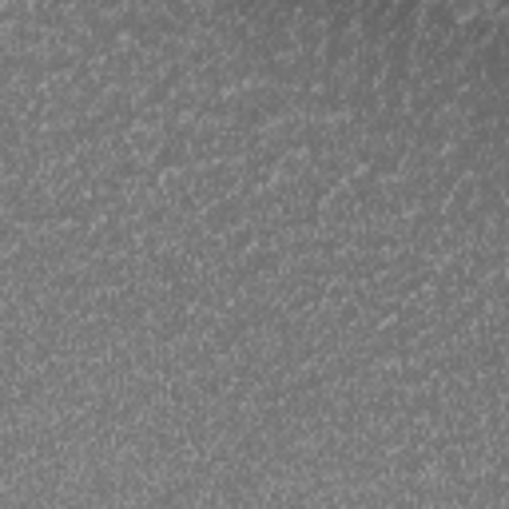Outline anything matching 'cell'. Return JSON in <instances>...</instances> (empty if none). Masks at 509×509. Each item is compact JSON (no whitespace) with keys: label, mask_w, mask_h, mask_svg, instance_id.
Masks as SVG:
<instances>
[{"label":"cell","mask_w":509,"mask_h":509,"mask_svg":"<svg viewBox=\"0 0 509 509\" xmlns=\"http://www.w3.org/2000/svg\"><path fill=\"white\" fill-rule=\"evenodd\" d=\"M127 144H132V152L147 155L152 147H159V132H155L152 124H135V127H132V135H127Z\"/></svg>","instance_id":"obj_1"},{"label":"cell","mask_w":509,"mask_h":509,"mask_svg":"<svg viewBox=\"0 0 509 509\" xmlns=\"http://www.w3.org/2000/svg\"><path fill=\"white\" fill-rule=\"evenodd\" d=\"M303 167H307V152H290V155H283L279 175H298Z\"/></svg>","instance_id":"obj_2"}]
</instances>
